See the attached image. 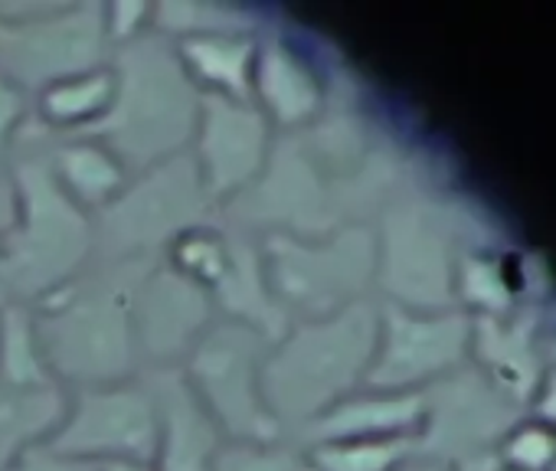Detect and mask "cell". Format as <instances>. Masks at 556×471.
Returning <instances> with one entry per match:
<instances>
[{"label":"cell","mask_w":556,"mask_h":471,"mask_svg":"<svg viewBox=\"0 0 556 471\" xmlns=\"http://www.w3.org/2000/svg\"><path fill=\"white\" fill-rule=\"evenodd\" d=\"M383 292L380 285L325 318L289 324L262 360V396L286 432L299 438L325 409L367 383L380 338Z\"/></svg>","instance_id":"1"},{"label":"cell","mask_w":556,"mask_h":471,"mask_svg":"<svg viewBox=\"0 0 556 471\" xmlns=\"http://www.w3.org/2000/svg\"><path fill=\"white\" fill-rule=\"evenodd\" d=\"M144 266L151 263H102V276L86 269L76 282L30 308L47 367L60 386L89 390L141 377L131 285Z\"/></svg>","instance_id":"2"},{"label":"cell","mask_w":556,"mask_h":471,"mask_svg":"<svg viewBox=\"0 0 556 471\" xmlns=\"http://www.w3.org/2000/svg\"><path fill=\"white\" fill-rule=\"evenodd\" d=\"M17 209L0 240V302L40 305L96 263V226L50 177L43 157L11 164Z\"/></svg>","instance_id":"3"},{"label":"cell","mask_w":556,"mask_h":471,"mask_svg":"<svg viewBox=\"0 0 556 471\" xmlns=\"http://www.w3.org/2000/svg\"><path fill=\"white\" fill-rule=\"evenodd\" d=\"M115 105L89 135L105 141L135 174L184 154L193 141L203 96L187 82L170 40L154 30L131 47L115 50Z\"/></svg>","instance_id":"4"},{"label":"cell","mask_w":556,"mask_h":471,"mask_svg":"<svg viewBox=\"0 0 556 471\" xmlns=\"http://www.w3.org/2000/svg\"><path fill=\"white\" fill-rule=\"evenodd\" d=\"M377 213L315 236H255L265 289L289 324L334 315L377 289Z\"/></svg>","instance_id":"5"},{"label":"cell","mask_w":556,"mask_h":471,"mask_svg":"<svg viewBox=\"0 0 556 471\" xmlns=\"http://www.w3.org/2000/svg\"><path fill=\"white\" fill-rule=\"evenodd\" d=\"M206 209L213 206L203 196L190 154L184 151L135 174L128 187L92 216L96 259L105 266L154 263L184 229L210 222Z\"/></svg>","instance_id":"6"},{"label":"cell","mask_w":556,"mask_h":471,"mask_svg":"<svg viewBox=\"0 0 556 471\" xmlns=\"http://www.w3.org/2000/svg\"><path fill=\"white\" fill-rule=\"evenodd\" d=\"M268 344L271 338L262 331L216 318L180 364L187 386L213 416L226 442L286 438L262 396V360Z\"/></svg>","instance_id":"7"},{"label":"cell","mask_w":556,"mask_h":471,"mask_svg":"<svg viewBox=\"0 0 556 471\" xmlns=\"http://www.w3.org/2000/svg\"><path fill=\"white\" fill-rule=\"evenodd\" d=\"M157 403L148 377L70 390V409L47 448L83 461H154Z\"/></svg>","instance_id":"8"},{"label":"cell","mask_w":556,"mask_h":471,"mask_svg":"<svg viewBox=\"0 0 556 471\" xmlns=\"http://www.w3.org/2000/svg\"><path fill=\"white\" fill-rule=\"evenodd\" d=\"M102 8H63L24 21H0V73L30 99L56 79L109 63Z\"/></svg>","instance_id":"9"},{"label":"cell","mask_w":556,"mask_h":471,"mask_svg":"<svg viewBox=\"0 0 556 471\" xmlns=\"http://www.w3.org/2000/svg\"><path fill=\"white\" fill-rule=\"evenodd\" d=\"M344 76L348 73H341L338 63H328L321 53L315 56L292 37L262 30L249 102L262 112L275 135H302L331 109Z\"/></svg>","instance_id":"10"},{"label":"cell","mask_w":556,"mask_h":471,"mask_svg":"<svg viewBox=\"0 0 556 471\" xmlns=\"http://www.w3.org/2000/svg\"><path fill=\"white\" fill-rule=\"evenodd\" d=\"M275 131L252 102L203 99L193 141L187 148L210 206L232 203L265 167Z\"/></svg>","instance_id":"11"},{"label":"cell","mask_w":556,"mask_h":471,"mask_svg":"<svg viewBox=\"0 0 556 471\" xmlns=\"http://www.w3.org/2000/svg\"><path fill=\"white\" fill-rule=\"evenodd\" d=\"M210 292L180 279L161 259L144 266L131 285V328L144 373L180 370L190 347L216 321Z\"/></svg>","instance_id":"12"},{"label":"cell","mask_w":556,"mask_h":471,"mask_svg":"<svg viewBox=\"0 0 556 471\" xmlns=\"http://www.w3.org/2000/svg\"><path fill=\"white\" fill-rule=\"evenodd\" d=\"M157 403V445L154 471H213L226 435L193 396L180 370L144 373Z\"/></svg>","instance_id":"13"},{"label":"cell","mask_w":556,"mask_h":471,"mask_svg":"<svg viewBox=\"0 0 556 471\" xmlns=\"http://www.w3.org/2000/svg\"><path fill=\"white\" fill-rule=\"evenodd\" d=\"M174 60L203 99L249 102L258 37L252 34H193L174 40Z\"/></svg>","instance_id":"14"},{"label":"cell","mask_w":556,"mask_h":471,"mask_svg":"<svg viewBox=\"0 0 556 471\" xmlns=\"http://www.w3.org/2000/svg\"><path fill=\"white\" fill-rule=\"evenodd\" d=\"M53 183L89 216L102 213L131 180L125 161L99 138H60L43 157Z\"/></svg>","instance_id":"15"},{"label":"cell","mask_w":556,"mask_h":471,"mask_svg":"<svg viewBox=\"0 0 556 471\" xmlns=\"http://www.w3.org/2000/svg\"><path fill=\"white\" fill-rule=\"evenodd\" d=\"M66 409H70V390L60 383H47V386L0 383V471H11L27 451L47 445L63 425Z\"/></svg>","instance_id":"16"},{"label":"cell","mask_w":556,"mask_h":471,"mask_svg":"<svg viewBox=\"0 0 556 471\" xmlns=\"http://www.w3.org/2000/svg\"><path fill=\"white\" fill-rule=\"evenodd\" d=\"M115 69L105 63L40 89L34 96V112L56 138H83L109 118L115 105Z\"/></svg>","instance_id":"17"},{"label":"cell","mask_w":556,"mask_h":471,"mask_svg":"<svg viewBox=\"0 0 556 471\" xmlns=\"http://www.w3.org/2000/svg\"><path fill=\"white\" fill-rule=\"evenodd\" d=\"M0 383L11 386H47L56 383L27 305L0 302Z\"/></svg>","instance_id":"18"},{"label":"cell","mask_w":556,"mask_h":471,"mask_svg":"<svg viewBox=\"0 0 556 471\" xmlns=\"http://www.w3.org/2000/svg\"><path fill=\"white\" fill-rule=\"evenodd\" d=\"M161 263L167 269H174L180 279H187L197 289L213 295V289L223 282V276L232 263V232H226L213 222L190 226L164 250Z\"/></svg>","instance_id":"19"},{"label":"cell","mask_w":556,"mask_h":471,"mask_svg":"<svg viewBox=\"0 0 556 471\" xmlns=\"http://www.w3.org/2000/svg\"><path fill=\"white\" fill-rule=\"evenodd\" d=\"M213 471H308L305 448L292 438L275 442H226Z\"/></svg>","instance_id":"20"},{"label":"cell","mask_w":556,"mask_h":471,"mask_svg":"<svg viewBox=\"0 0 556 471\" xmlns=\"http://www.w3.org/2000/svg\"><path fill=\"white\" fill-rule=\"evenodd\" d=\"M34 112V99L8 73H0V177L11 174V157L21 141V131Z\"/></svg>","instance_id":"21"},{"label":"cell","mask_w":556,"mask_h":471,"mask_svg":"<svg viewBox=\"0 0 556 471\" xmlns=\"http://www.w3.org/2000/svg\"><path fill=\"white\" fill-rule=\"evenodd\" d=\"M102 27L112 50L131 47L154 30V8L144 0H112L102 8Z\"/></svg>","instance_id":"22"},{"label":"cell","mask_w":556,"mask_h":471,"mask_svg":"<svg viewBox=\"0 0 556 471\" xmlns=\"http://www.w3.org/2000/svg\"><path fill=\"white\" fill-rule=\"evenodd\" d=\"M11 471H99L96 461H83V458H73V455H63V451H53L47 445L27 451Z\"/></svg>","instance_id":"23"},{"label":"cell","mask_w":556,"mask_h":471,"mask_svg":"<svg viewBox=\"0 0 556 471\" xmlns=\"http://www.w3.org/2000/svg\"><path fill=\"white\" fill-rule=\"evenodd\" d=\"M14 209H17V196H14V180L11 174L0 177V240H4V232L14 219Z\"/></svg>","instance_id":"24"},{"label":"cell","mask_w":556,"mask_h":471,"mask_svg":"<svg viewBox=\"0 0 556 471\" xmlns=\"http://www.w3.org/2000/svg\"><path fill=\"white\" fill-rule=\"evenodd\" d=\"M99 471H154V468L144 461H105L99 464Z\"/></svg>","instance_id":"25"}]
</instances>
